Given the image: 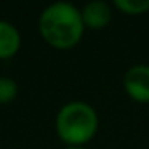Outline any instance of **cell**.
<instances>
[{
    "mask_svg": "<svg viewBox=\"0 0 149 149\" xmlns=\"http://www.w3.org/2000/svg\"><path fill=\"white\" fill-rule=\"evenodd\" d=\"M39 32L53 48H74L85 32L80 10L69 2H55L48 5L39 16Z\"/></svg>",
    "mask_w": 149,
    "mask_h": 149,
    "instance_id": "1",
    "label": "cell"
},
{
    "mask_svg": "<svg viewBox=\"0 0 149 149\" xmlns=\"http://www.w3.org/2000/svg\"><path fill=\"white\" fill-rule=\"evenodd\" d=\"M98 114L88 103L71 101L56 114L55 128L68 146H84L98 132Z\"/></svg>",
    "mask_w": 149,
    "mask_h": 149,
    "instance_id": "2",
    "label": "cell"
},
{
    "mask_svg": "<svg viewBox=\"0 0 149 149\" xmlns=\"http://www.w3.org/2000/svg\"><path fill=\"white\" fill-rule=\"evenodd\" d=\"M123 88L132 100L149 103V66L136 64L130 68L123 77Z\"/></svg>",
    "mask_w": 149,
    "mask_h": 149,
    "instance_id": "3",
    "label": "cell"
},
{
    "mask_svg": "<svg viewBox=\"0 0 149 149\" xmlns=\"http://www.w3.org/2000/svg\"><path fill=\"white\" fill-rule=\"evenodd\" d=\"M80 13H82V19H84L85 27H88V29H103L112 19L111 5L103 2V0L88 2L80 10Z\"/></svg>",
    "mask_w": 149,
    "mask_h": 149,
    "instance_id": "4",
    "label": "cell"
},
{
    "mask_svg": "<svg viewBox=\"0 0 149 149\" xmlns=\"http://www.w3.org/2000/svg\"><path fill=\"white\" fill-rule=\"evenodd\" d=\"M21 48V34L13 23L0 19V59H10Z\"/></svg>",
    "mask_w": 149,
    "mask_h": 149,
    "instance_id": "5",
    "label": "cell"
},
{
    "mask_svg": "<svg viewBox=\"0 0 149 149\" xmlns=\"http://www.w3.org/2000/svg\"><path fill=\"white\" fill-rule=\"evenodd\" d=\"M117 10L125 15H143L149 10V0H116L114 2Z\"/></svg>",
    "mask_w": 149,
    "mask_h": 149,
    "instance_id": "6",
    "label": "cell"
},
{
    "mask_svg": "<svg viewBox=\"0 0 149 149\" xmlns=\"http://www.w3.org/2000/svg\"><path fill=\"white\" fill-rule=\"evenodd\" d=\"M18 96V84L10 77H0V104H8Z\"/></svg>",
    "mask_w": 149,
    "mask_h": 149,
    "instance_id": "7",
    "label": "cell"
},
{
    "mask_svg": "<svg viewBox=\"0 0 149 149\" xmlns=\"http://www.w3.org/2000/svg\"><path fill=\"white\" fill-rule=\"evenodd\" d=\"M66 149H85L84 146H68Z\"/></svg>",
    "mask_w": 149,
    "mask_h": 149,
    "instance_id": "8",
    "label": "cell"
}]
</instances>
